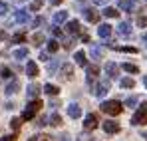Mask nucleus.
Masks as SVG:
<instances>
[{"label":"nucleus","mask_w":147,"mask_h":141,"mask_svg":"<svg viewBox=\"0 0 147 141\" xmlns=\"http://www.w3.org/2000/svg\"><path fill=\"white\" fill-rule=\"evenodd\" d=\"M99 107H101V111H103V113H107V115H119V113L123 111V105L119 103V101H115V99L103 101Z\"/></svg>","instance_id":"obj_1"},{"label":"nucleus","mask_w":147,"mask_h":141,"mask_svg":"<svg viewBox=\"0 0 147 141\" xmlns=\"http://www.w3.org/2000/svg\"><path fill=\"white\" fill-rule=\"evenodd\" d=\"M40 107H42V101L40 99H34V101H30L28 105H26L24 113H22V119H32L38 111H40Z\"/></svg>","instance_id":"obj_2"},{"label":"nucleus","mask_w":147,"mask_h":141,"mask_svg":"<svg viewBox=\"0 0 147 141\" xmlns=\"http://www.w3.org/2000/svg\"><path fill=\"white\" fill-rule=\"evenodd\" d=\"M145 123H147V103L141 105L135 111V115L131 117V125H145Z\"/></svg>","instance_id":"obj_3"},{"label":"nucleus","mask_w":147,"mask_h":141,"mask_svg":"<svg viewBox=\"0 0 147 141\" xmlns=\"http://www.w3.org/2000/svg\"><path fill=\"white\" fill-rule=\"evenodd\" d=\"M109 88H111V82H109V80H101L98 86H96V92H94V94L98 95V97H103V95L109 92Z\"/></svg>","instance_id":"obj_4"},{"label":"nucleus","mask_w":147,"mask_h":141,"mask_svg":"<svg viewBox=\"0 0 147 141\" xmlns=\"http://www.w3.org/2000/svg\"><path fill=\"white\" fill-rule=\"evenodd\" d=\"M84 127H86L88 131H92V129H96V127H98V117H96L94 113H90V115H86V119H84Z\"/></svg>","instance_id":"obj_5"},{"label":"nucleus","mask_w":147,"mask_h":141,"mask_svg":"<svg viewBox=\"0 0 147 141\" xmlns=\"http://www.w3.org/2000/svg\"><path fill=\"white\" fill-rule=\"evenodd\" d=\"M103 131L105 133H117L119 131V125L113 119H107V121H103Z\"/></svg>","instance_id":"obj_6"},{"label":"nucleus","mask_w":147,"mask_h":141,"mask_svg":"<svg viewBox=\"0 0 147 141\" xmlns=\"http://www.w3.org/2000/svg\"><path fill=\"white\" fill-rule=\"evenodd\" d=\"M117 34H119L121 38H129V36H131V26L127 22H121L117 26Z\"/></svg>","instance_id":"obj_7"},{"label":"nucleus","mask_w":147,"mask_h":141,"mask_svg":"<svg viewBox=\"0 0 147 141\" xmlns=\"http://www.w3.org/2000/svg\"><path fill=\"white\" fill-rule=\"evenodd\" d=\"M68 115L72 119H78L82 115V107H80L78 103H70V105H68Z\"/></svg>","instance_id":"obj_8"},{"label":"nucleus","mask_w":147,"mask_h":141,"mask_svg":"<svg viewBox=\"0 0 147 141\" xmlns=\"http://www.w3.org/2000/svg\"><path fill=\"white\" fill-rule=\"evenodd\" d=\"M84 18H86L88 22H98L99 20V12H96L94 8H88V10H84Z\"/></svg>","instance_id":"obj_9"},{"label":"nucleus","mask_w":147,"mask_h":141,"mask_svg":"<svg viewBox=\"0 0 147 141\" xmlns=\"http://www.w3.org/2000/svg\"><path fill=\"white\" fill-rule=\"evenodd\" d=\"M98 36L99 38H109V36H111V26H109V24H99Z\"/></svg>","instance_id":"obj_10"},{"label":"nucleus","mask_w":147,"mask_h":141,"mask_svg":"<svg viewBox=\"0 0 147 141\" xmlns=\"http://www.w3.org/2000/svg\"><path fill=\"white\" fill-rule=\"evenodd\" d=\"M20 90V84H18V80H12L8 86H6V90H4V94L6 95H14L16 92Z\"/></svg>","instance_id":"obj_11"},{"label":"nucleus","mask_w":147,"mask_h":141,"mask_svg":"<svg viewBox=\"0 0 147 141\" xmlns=\"http://www.w3.org/2000/svg\"><path fill=\"white\" fill-rule=\"evenodd\" d=\"M99 76V66H96V64H88V80L92 82V80H96Z\"/></svg>","instance_id":"obj_12"},{"label":"nucleus","mask_w":147,"mask_h":141,"mask_svg":"<svg viewBox=\"0 0 147 141\" xmlns=\"http://www.w3.org/2000/svg\"><path fill=\"white\" fill-rule=\"evenodd\" d=\"M74 60H76V64H78V66H82V68H88V58H86V54H84V52H76Z\"/></svg>","instance_id":"obj_13"},{"label":"nucleus","mask_w":147,"mask_h":141,"mask_svg":"<svg viewBox=\"0 0 147 141\" xmlns=\"http://www.w3.org/2000/svg\"><path fill=\"white\" fill-rule=\"evenodd\" d=\"M60 76L66 78V80H72V78H74V68L70 66V64H64V66H62V72H60Z\"/></svg>","instance_id":"obj_14"},{"label":"nucleus","mask_w":147,"mask_h":141,"mask_svg":"<svg viewBox=\"0 0 147 141\" xmlns=\"http://www.w3.org/2000/svg\"><path fill=\"white\" fill-rule=\"evenodd\" d=\"M26 74H28V78H36V76H38V66H36V62H28V64H26Z\"/></svg>","instance_id":"obj_15"},{"label":"nucleus","mask_w":147,"mask_h":141,"mask_svg":"<svg viewBox=\"0 0 147 141\" xmlns=\"http://www.w3.org/2000/svg\"><path fill=\"white\" fill-rule=\"evenodd\" d=\"M26 94H28V97L36 99V97H38V94H40V86H38V84H30V86H28V92H26Z\"/></svg>","instance_id":"obj_16"},{"label":"nucleus","mask_w":147,"mask_h":141,"mask_svg":"<svg viewBox=\"0 0 147 141\" xmlns=\"http://www.w3.org/2000/svg\"><path fill=\"white\" fill-rule=\"evenodd\" d=\"M105 72H107V76L115 78V76H117V72H119V68H117V64H113V62H107V64H105Z\"/></svg>","instance_id":"obj_17"},{"label":"nucleus","mask_w":147,"mask_h":141,"mask_svg":"<svg viewBox=\"0 0 147 141\" xmlns=\"http://www.w3.org/2000/svg\"><path fill=\"white\" fill-rule=\"evenodd\" d=\"M66 28H68L70 34H78V32H80V22H78V20H70Z\"/></svg>","instance_id":"obj_18"},{"label":"nucleus","mask_w":147,"mask_h":141,"mask_svg":"<svg viewBox=\"0 0 147 141\" xmlns=\"http://www.w3.org/2000/svg\"><path fill=\"white\" fill-rule=\"evenodd\" d=\"M14 20H16V22H20V24L28 22V12H26V10H18V12H16V16H14Z\"/></svg>","instance_id":"obj_19"},{"label":"nucleus","mask_w":147,"mask_h":141,"mask_svg":"<svg viewBox=\"0 0 147 141\" xmlns=\"http://www.w3.org/2000/svg\"><path fill=\"white\" fill-rule=\"evenodd\" d=\"M44 92L48 95H58L60 94V88H58V86H52V84H46V86H44Z\"/></svg>","instance_id":"obj_20"},{"label":"nucleus","mask_w":147,"mask_h":141,"mask_svg":"<svg viewBox=\"0 0 147 141\" xmlns=\"http://www.w3.org/2000/svg\"><path fill=\"white\" fill-rule=\"evenodd\" d=\"M68 20V12H56L54 14V24H62Z\"/></svg>","instance_id":"obj_21"},{"label":"nucleus","mask_w":147,"mask_h":141,"mask_svg":"<svg viewBox=\"0 0 147 141\" xmlns=\"http://www.w3.org/2000/svg\"><path fill=\"white\" fill-rule=\"evenodd\" d=\"M101 14H103L105 18H117V14H119V12H117L115 8H111V6H107V8H105V10H103Z\"/></svg>","instance_id":"obj_22"},{"label":"nucleus","mask_w":147,"mask_h":141,"mask_svg":"<svg viewBox=\"0 0 147 141\" xmlns=\"http://www.w3.org/2000/svg\"><path fill=\"white\" fill-rule=\"evenodd\" d=\"M14 58H16V60L28 58V48H18V50H14Z\"/></svg>","instance_id":"obj_23"},{"label":"nucleus","mask_w":147,"mask_h":141,"mask_svg":"<svg viewBox=\"0 0 147 141\" xmlns=\"http://www.w3.org/2000/svg\"><path fill=\"white\" fill-rule=\"evenodd\" d=\"M119 8L125 10V12H131V10H133V2H129V0H121V2H119Z\"/></svg>","instance_id":"obj_24"},{"label":"nucleus","mask_w":147,"mask_h":141,"mask_svg":"<svg viewBox=\"0 0 147 141\" xmlns=\"http://www.w3.org/2000/svg\"><path fill=\"white\" fill-rule=\"evenodd\" d=\"M123 70L127 72V74H137V72H139V68H137L135 64H129V62H127V64H123Z\"/></svg>","instance_id":"obj_25"},{"label":"nucleus","mask_w":147,"mask_h":141,"mask_svg":"<svg viewBox=\"0 0 147 141\" xmlns=\"http://www.w3.org/2000/svg\"><path fill=\"white\" fill-rule=\"evenodd\" d=\"M133 86H135V82H133L131 78H123L121 80V88H125V90H131Z\"/></svg>","instance_id":"obj_26"},{"label":"nucleus","mask_w":147,"mask_h":141,"mask_svg":"<svg viewBox=\"0 0 147 141\" xmlns=\"http://www.w3.org/2000/svg\"><path fill=\"white\" fill-rule=\"evenodd\" d=\"M50 125H56V127L62 125V117H60L58 113H52V115H50Z\"/></svg>","instance_id":"obj_27"},{"label":"nucleus","mask_w":147,"mask_h":141,"mask_svg":"<svg viewBox=\"0 0 147 141\" xmlns=\"http://www.w3.org/2000/svg\"><path fill=\"white\" fill-rule=\"evenodd\" d=\"M92 56H94L96 60H99V58L103 56V50H101V48H98V46H94V48H92Z\"/></svg>","instance_id":"obj_28"},{"label":"nucleus","mask_w":147,"mask_h":141,"mask_svg":"<svg viewBox=\"0 0 147 141\" xmlns=\"http://www.w3.org/2000/svg\"><path fill=\"white\" fill-rule=\"evenodd\" d=\"M125 105H127V107H135V105H137V97H135V95L127 97V99H125Z\"/></svg>","instance_id":"obj_29"},{"label":"nucleus","mask_w":147,"mask_h":141,"mask_svg":"<svg viewBox=\"0 0 147 141\" xmlns=\"http://www.w3.org/2000/svg\"><path fill=\"white\" fill-rule=\"evenodd\" d=\"M24 40H26V36L22 34V32H20V34H14V36H12V42H14V44H20V42H24Z\"/></svg>","instance_id":"obj_30"},{"label":"nucleus","mask_w":147,"mask_h":141,"mask_svg":"<svg viewBox=\"0 0 147 141\" xmlns=\"http://www.w3.org/2000/svg\"><path fill=\"white\" fill-rule=\"evenodd\" d=\"M20 125H22V121H20L18 117H14L12 121H10V127H12L14 131H18V129H20Z\"/></svg>","instance_id":"obj_31"},{"label":"nucleus","mask_w":147,"mask_h":141,"mask_svg":"<svg viewBox=\"0 0 147 141\" xmlns=\"http://www.w3.org/2000/svg\"><path fill=\"white\" fill-rule=\"evenodd\" d=\"M0 78H12V70L10 68H2L0 70Z\"/></svg>","instance_id":"obj_32"},{"label":"nucleus","mask_w":147,"mask_h":141,"mask_svg":"<svg viewBox=\"0 0 147 141\" xmlns=\"http://www.w3.org/2000/svg\"><path fill=\"white\" fill-rule=\"evenodd\" d=\"M32 40H34V44H36V46H40V44L44 42V36H42V34H34V36H32Z\"/></svg>","instance_id":"obj_33"},{"label":"nucleus","mask_w":147,"mask_h":141,"mask_svg":"<svg viewBox=\"0 0 147 141\" xmlns=\"http://www.w3.org/2000/svg\"><path fill=\"white\" fill-rule=\"evenodd\" d=\"M6 14H8V4L6 2H0V18L6 16Z\"/></svg>","instance_id":"obj_34"},{"label":"nucleus","mask_w":147,"mask_h":141,"mask_svg":"<svg viewBox=\"0 0 147 141\" xmlns=\"http://www.w3.org/2000/svg\"><path fill=\"white\" fill-rule=\"evenodd\" d=\"M58 48H60V44H58L56 40H50V42H48V50H50V52H56Z\"/></svg>","instance_id":"obj_35"},{"label":"nucleus","mask_w":147,"mask_h":141,"mask_svg":"<svg viewBox=\"0 0 147 141\" xmlns=\"http://www.w3.org/2000/svg\"><path fill=\"white\" fill-rule=\"evenodd\" d=\"M40 8H42V2H40V0H34V2L30 4V10H34V12L40 10Z\"/></svg>","instance_id":"obj_36"},{"label":"nucleus","mask_w":147,"mask_h":141,"mask_svg":"<svg viewBox=\"0 0 147 141\" xmlns=\"http://www.w3.org/2000/svg\"><path fill=\"white\" fill-rule=\"evenodd\" d=\"M28 141H52V137H48V135H40V137H30Z\"/></svg>","instance_id":"obj_37"},{"label":"nucleus","mask_w":147,"mask_h":141,"mask_svg":"<svg viewBox=\"0 0 147 141\" xmlns=\"http://www.w3.org/2000/svg\"><path fill=\"white\" fill-rule=\"evenodd\" d=\"M137 26H141V28H145V26H147V18H145V16H139V18H137Z\"/></svg>","instance_id":"obj_38"},{"label":"nucleus","mask_w":147,"mask_h":141,"mask_svg":"<svg viewBox=\"0 0 147 141\" xmlns=\"http://www.w3.org/2000/svg\"><path fill=\"white\" fill-rule=\"evenodd\" d=\"M78 141H92V137H90L88 133H80V137H78Z\"/></svg>","instance_id":"obj_39"},{"label":"nucleus","mask_w":147,"mask_h":141,"mask_svg":"<svg viewBox=\"0 0 147 141\" xmlns=\"http://www.w3.org/2000/svg\"><path fill=\"white\" fill-rule=\"evenodd\" d=\"M56 68H58V62H52V64H48V72H50V74H54V72H56Z\"/></svg>","instance_id":"obj_40"},{"label":"nucleus","mask_w":147,"mask_h":141,"mask_svg":"<svg viewBox=\"0 0 147 141\" xmlns=\"http://www.w3.org/2000/svg\"><path fill=\"white\" fill-rule=\"evenodd\" d=\"M119 50H121V52H127V54H135V52H137L135 48H129V46H125V48H119Z\"/></svg>","instance_id":"obj_41"},{"label":"nucleus","mask_w":147,"mask_h":141,"mask_svg":"<svg viewBox=\"0 0 147 141\" xmlns=\"http://www.w3.org/2000/svg\"><path fill=\"white\" fill-rule=\"evenodd\" d=\"M64 48H66V50H72L74 48V40H66V42H64Z\"/></svg>","instance_id":"obj_42"},{"label":"nucleus","mask_w":147,"mask_h":141,"mask_svg":"<svg viewBox=\"0 0 147 141\" xmlns=\"http://www.w3.org/2000/svg\"><path fill=\"white\" fill-rule=\"evenodd\" d=\"M0 141H16V137L14 135H6V137H2Z\"/></svg>","instance_id":"obj_43"},{"label":"nucleus","mask_w":147,"mask_h":141,"mask_svg":"<svg viewBox=\"0 0 147 141\" xmlns=\"http://www.w3.org/2000/svg\"><path fill=\"white\" fill-rule=\"evenodd\" d=\"M44 22V20H42V18H36V20H34V22H32V26H34V28H36V26H40V24Z\"/></svg>","instance_id":"obj_44"},{"label":"nucleus","mask_w":147,"mask_h":141,"mask_svg":"<svg viewBox=\"0 0 147 141\" xmlns=\"http://www.w3.org/2000/svg\"><path fill=\"white\" fill-rule=\"evenodd\" d=\"M54 36H58V38H60V36H62V30H60V28H54Z\"/></svg>","instance_id":"obj_45"},{"label":"nucleus","mask_w":147,"mask_h":141,"mask_svg":"<svg viewBox=\"0 0 147 141\" xmlns=\"http://www.w3.org/2000/svg\"><path fill=\"white\" fill-rule=\"evenodd\" d=\"M40 60H44V62H48V54H44V52H42V54H40Z\"/></svg>","instance_id":"obj_46"},{"label":"nucleus","mask_w":147,"mask_h":141,"mask_svg":"<svg viewBox=\"0 0 147 141\" xmlns=\"http://www.w3.org/2000/svg\"><path fill=\"white\" fill-rule=\"evenodd\" d=\"M50 2H52V4H54V6H58V4H62V2H64V0H50Z\"/></svg>","instance_id":"obj_47"},{"label":"nucleus","mask_w":147,"mask_h":141,"mask_svg":"<svg viewBox=\"0 0 147 141\" xmlns=\"http://www.w3.org/2000/svg\"><path fill=\"white\" fill-rule=\"evenodd\" d=\"M0 40H6V32H2V30H0Z\"/></svg>","instance_id":"obj_48"},{"label":"nucleus","mask_w":147,"mask_h":141,"mask_svg":"<svg viewBox=\"0 0 147 141\" xmlns=\"http://www.w3.org/2000/svg\"><path fill=\"white\" fill-rule=\"evenodd\" d=\"M107 0H96V4H105Z\"/></svg>","instance_id":"obj_49"},{"label":"nucleus","mask_w":147,"mask_h":141,"mask_svg":"<svg viewBox=\"0 0 147 141\" xmlns=\"http://www.w3.org/2000/svg\"><path fill=\"white\" fill-rule=\"evenodd\" d=\"M62 141H70V137L68 135H62Z\"/></svg>","instance_id":"obj_50"},{"label":"nucleus","mask_w":147,"mask_h":141,"mask_svg":"<svg viewBox=\"0 0 147 141\" xmlns=\"http://www.w3.org/2000/svg\"><path fill=\"white\" fill-rule=\"evenodd\" d=\"M143 86H145V88H147V76H145V78H143Z\"/></svg>","instance_id":"obj_51"},{"label":"nucleus","mask_w":147,"mask_h":141,"mask_svg":"<svg viewBox=\"0 0 147 141\" xmlns=\"http://www.w3.org/2000/svg\"><path fill=\"white\" fill-rule=\"evenodd\" d=\"M141 38H143V42H147V34H143V36H141Z\"/></svg>","instance_id":"obj_52"},{"label":"nucleus","mask_w":147,"mask_h":141,"mask_svg":"<svg viewBox=\"0 0 147 141\" xmlns=\"http://www.w3.org/2000/svg\"><path fill=\"white\" fill-rule=\"evenodd\" d=\"M145 2H147V0H145Z\"/></svg>","instance_id":"obj_53"}]
</instances>
